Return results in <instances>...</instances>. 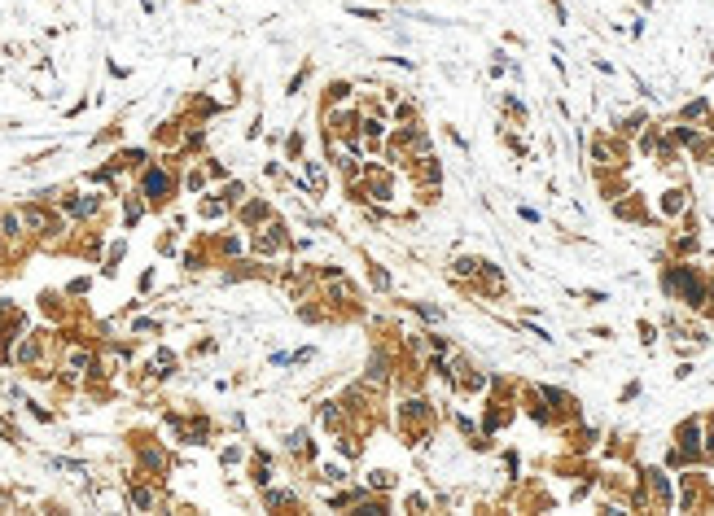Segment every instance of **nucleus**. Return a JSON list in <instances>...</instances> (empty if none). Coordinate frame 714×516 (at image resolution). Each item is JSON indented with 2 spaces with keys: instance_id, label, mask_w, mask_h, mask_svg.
Returning <instances> with one entry per match:
<instances>
[{
  "instance_id": "1",
  "label": "nucleus",
  "mask_w": 714,
  "mask_h": 516,
  "mask_svg": "<svg viewBox=\"0 0 714 516\" xmlns=\"http://www.w3.org/2000/svg\"><path fill=\"white\" fill-rule=\"evenodd\" d=\"M167 189H171V179L162 175V171H149V175H145V193H149V197H162Z\"/></svg>"
},
{
  "instance_id": "2",
  "label": "nucleus",
  "mask_w": 714,
  "mask_h": 516,
  "mask_svg": "<svg viewBox=\"0 0 714 516\" xmlns=\"http://www.w3.org/2000/svg\"><path fill=\"white\" fill-rule=\"evenodd\" d=\"M390 368V363H386V355H377V359H369V381H373V385H386V372Z\"/></svg>"
},
{
  "instance_id": "3",
  "label": "nucleus",
  "mask_w": 714,
  "mask_h": 516,
  "mask_svg": "<svg viewBox=\"0 0 714 516\" xmlns=\"http://www.w3.org/2000/svg\"><path fill=\"white\" fill-rule=\"evenodd\" d=\"M684 210V193H666L662 197V214H679Z\"/></svg>"
},
{
  "instance_id": "4",
  "label": "nucleus",
  "mask_w": 714,
  "mask_h": 516,
  "mask_svg": "<svg viewBox=\"0 0 714 516\" xmlns=\"http://www.w3.org/2000/svg\"><path fill=\"white\" fill-rule=\"evenodd\" d=\"M373 486H377V490H390V486H394V473H386V469L373 473Z\"/></svg>"
},
{
  "instance_id": "5",
  "label": "nucleus",
  "mask_w": 714,
  "mask_h": 516,
  "mask_svg": "<svg viewBox=\"0 0 714 516\" xmlns=\"http://www.w3.org/2000/svg\"><path fill=\"white\" fill-rule=\"evenodd\" d=\"M329 96H334V101H346V96H351V83H334V88H329Z\"/></svg>"
}]
</instances>
